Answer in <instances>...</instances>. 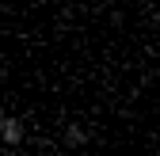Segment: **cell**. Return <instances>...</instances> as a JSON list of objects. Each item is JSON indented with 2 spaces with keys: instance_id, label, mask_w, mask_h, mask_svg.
<instances>
[{
  "instance_id": "6da1fadb",
  "label": "cell",
  "mask_w": 160,
  "mask_h": 156,
  "mask_svg": "<svg viewBox=\"0 0 160 156\" xmlns=\"http://www.w3.org/2000/svg\"><path fill=\"white\" fill-rule=\"evenodd\" d=\"M0 145L4 149H23L27 145V122L15 114H0Z\"/></svg>"
},
{
  "instance_id": "7a4b0ae2",
  "label": "cell",
  "mask_w": 160,
  "mask_h": 156,
  "mask_svg": "<svg viewBox=\"0 0 160 156\" xmlns=\"http://www.w3.org/2000/svg\"><path fill=\"white\" fill-rule=\"evenodd\" d=\"M88 141H92V133L80 126V122H69V126L61 129V145H65V149H84Z\"/></svg>"
}]
</instances>
